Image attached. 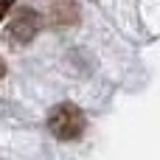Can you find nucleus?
<instances>
[{"label": "nucleus", "instance_id": "1", "mask_svg": "<svg viewBox=\"0 0 160 160\" xmlns=\"http://www.w3.org/2000/svg\"><path fill=\"white\" fill-rule=\"evenodd\" d=\"M48 129L59 141H76L84 132V112L73 101H62L48 112Z\"/></svg>", "mask_w": 160, "mask_h": 160}, {"label": "nucleus", "instance_id": "2", "mask_svg": "<svg viewBox=\"0 0 160 160\" xmlns=\"http://www.w3.org/2000/svg\"><path fill=\"white\" fill-rule=\"evenodd\" d=\"M39 28H42V17H39L34 8L22 6V8H17V14H14L11 22H8V39L17 42V45H28V42L37 37Z\"/></svg>", "mask_w": 160, "mask_h": 160}, {"label": "nucleus", "instance_id": "3", "mask_svg": "<svg viewBox=\"0 0 160 160\" xmlns=\"http://www.w3.org/2000/svg\"><path fill=\"white\" fill-rule=\"evenodd\" d=\"M76 17H79V6L73 0H56L51 6V20L56 25H73Z\"/></svg>", "mask_w": 160, "mask_h": 160}, {"label": "nucleus", "instance_id": "4", "mask_svg": "<svg viewBox=\"0 0 160 160\" xmlns=\"http://www.w3.org/2000/svg\"><path fill=\"white\" fill-rule=\"evenodd\" d=\"M11 8H14V0H0V22H3V17H8Z\"/></svg>", "mask_w": 160, "mask_h": 160}, {"label": "nucleus", "instance_id": "5", "mask_svg": "<svg viewBox=\"0 0 160 160\" xmlns=\"http://www.w3.org/2000/svg\"><path fill=\"white\" fill-rule=\"evenodd\" d=\"M6 76V62H3V56H0V79Z\"/></svg>", "mask_w": 160, "mask_h": 160}]
</instances>
